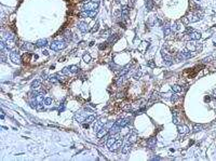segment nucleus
Segmentation results:
<instances>
[{
  "label": "nucleus",
  "instance_id": "1",
  "mask_svg": "<svg viewBox=\"0 0 216 161\" xmlns=\"http://www.w3.org/2000/svg\"><path fill=\"white\" fill-rule=\"evenodd\" d=\"M66 46H67V43L65 40H55L50 45V48L53 51H61L66 48Z\"/></svg>",
  "mask_w": 216,
  "mask_h": 161
},
{
  "label": "nucleus",
  "instance_id": "2",
  "mask_svg": "<svg viewBox=\"0 0 216 161\" xmlns=\"http://www.w3.org/2000/svg\"><path fill=\"white\" fill-rule=\"evenodd\" d=\"M99 5L98 1H88L83 5V10L84 11H95Z\"/></svg>",
  "mask_w": 216,
  "mask_h": 161
},
{
  "label": "nucleus",
  "instance_id": "3",
  "mask_svg": "<svg viewBox=\"0 0 216 161\" xmlns=\"http://www.w3.org/2000/svg\"><path fill=\"white\" fill-rule=\"evenodd\" d=\"M10 60L14 63V64H21L22 60H21V55L18 53L17 50H12L10 53Z\"/></svg>",
  "mask_w": 216,
  "mask_h": 161
},
{
  "label": "nucleus",
  "instance_id": "4",
  "mask_svg": "<svg viewBox=\"0 0 216 161\" xmlns=\"http://www.w3.org/2000/svg\"><path fill=\"white\" fill-rule=\"evenodd\" d=\"M201 15L202 14H199V12H191L188 14V16H186V21L187 22H190V23H193V22H197L201 18Z\"/></svg>",
  "mask_w": 216,
  "mask_h": 161
},
{
  "label": "nucleus",
  "instance_id": "5",
  "mask_svg": "<svg viewBox=\"0 0 216 161\" xmlns=\"http://www.w3.org/2000/svg\"><path fill=\"white\" fill-rule=\"evenodd\" d=\"M105 122H106V119L105 118H100L99 120L95 121L94 124H93V129H94V131L98 132V131L105 126Z\"/></svg>",
  "mask_w": 216,
  "mask_h": 161
},
{
  "label": "nucleus",
  "instance_id": "6",
  "mask_svg": "<svg viewBox=\"0 0 216 161\" xmlns=\"http://www.w3.org/2000/svg\"><path fill=\"white\" fill-rule=\"evenodd\" d=\"M97 14V11H82L80 13V15L82 17H91V18H94Z\"/></svg>",
  "mask_w": 216,
  "mask_h": 161
},
{
  "label": "nucleus",
  "instance_id": "7",
  "mask_svg": "<svg viewBox=\"0 0 216 161\" xmlns=\"http://www.w3.org/2000/svg\"><path fill=\"white\" fill-rule=\"evenodd\" d=\"M162 57H163V60H164V63L167 64V65H172L173 62H174V58H173V56L167 54V53H164V51H162Z\"/></svg>",
  "mask_w": 216,
  "mask_h": 161
},
{
  "label": "nucleus",
  "instance_id": "8",
  "mask_svg": "<svg viewBox=\"0 0 216 161\" xmlns=\"http://www.w3.org/2000/svg\"><path fill=\"white\" fill-rule=\"evenodd\" d=\"M177 129H178V133L182 134V135L187 134V133L189 132V128L187 127V126H185V124H178Z\"/></svg>",
  "mask_w": 216,
  "mask_h": 161
},
{
  "label": "nucleus",
  "instance_id": "9",
  "mask_svg": "<svg viewBox=\"0 0 216 161\" xmlns=\"http://www.w3.org/2000/svg\"><path fill=\"white\" fill-rule=\"evenodd\" d=\"M121 146H122V140H117L116 142L112 144L111 147H109V150L110 151H117Z\"/></svg>",
  "mask_w": 216,
  "mask_h": 161
},
{
  "label": "nucleus",
  "instance_id": "10",
  "mask_svg": "<svg viewBox=\"0 0 216 161\" xmlns=\"http://www.w3.org/2000/svg\"><path fill=\"white\" fill-rule=\"evenodd\" d=\"M129 122H130V119L129 118H121V119H118L115 123H117L118 126H120L121 128H123V127L128 126Z\"/></svg>",
  "mask_w": 216,
  "mask_h": 161
},
{
  "label": "nucleus",
  "instance_id": "11",
  "mask_svg": "<svg viewBox=\"0 0 216 161\" xmlns=\"http://www.w3.org/2000/svg\"><path fill=\"white\" fill-rule=\"evenodd\" d=\"M120 130H121V127L118 126L117 123H113V124H112V127H111L110 130H109V132H110L111 135H116L117 133H119V131H120Z\"/></svg>",
  "mask_w": 216,
  "mask_h": 161
},
{
  "label": "nucleus",
  "instance_id": "12",
  "mask_svg": "<svg viewBox=\"0 0 216 161\" xmlns=\"http://www.w3.org/2000/svg\"><path fill=\"white\" fill-rule=\"evenodd\" d=\"M129 13H130V8H129L128 5L123 7V8H122V10H121V16L123 17V20H126L128 18Z\"/></svg>",
  "mask_w": 216,
  "mask_h": 161
},
{
  "label": "nucleus",
  "instance_id": "13",
  "mask_svg": "<svg viewBox=\"0 0 216 161\" xmlns=\"http://www.w3.org/2000/svg\"><path fill=\"white\" fill-rule=\"evenodd\" d=\"M78 28L80 29L82 33H85V32L89 30V26H88V24H86L85 22H80V23L78 24Z\"/></svg>",
  "mask_w": 216,
  "mask_h": 161
},
{
  "label": "nucleus",
  "instance_id": "14",
  "mask_svg": "<svg viewBox=\"0 0 216 161\" xmlns=\"http://www.w3.org/2000/svg\"><path fill=\"white\" fill-rule=\"evenodd\" d=\"M192 56V54L190 53V52H188V51H183L182 53H179V55H178V57H179V60H185V58H189V57H191Z\"/></svg>",
  "mask_w": 216,
  "mask_h": 161
},
{
  "label": "nucleus",
  "instance_id": "15",
  "mask_svg": "<svg viewBox=\"0 0 216 161\" xmlns=\"http://www.w3.org/2000/svg\"><path fill=\"white\" fill-rule=\"evenodd\" d=\"M189 37H190L191 40H199L201 38V34L199 32H194L193 30V32H191L189 34Z\"/></svg>",
  "mask_w": 216,
  "mask_h": 161
},
{
  "label": "nucleus",
  "instance_id": "16",
  "mask_svg": "<svg viewBox=\"0 0 216 161\" xmlns=\"http://www.w3.org/2000/svg\"><path fill=\"white\" fill-rule=\"evenodd\" d=\"M35 48H36V47H35L34 45H31V43H28V42L23 43V46H22V49H23V50H26V51H34Z\"/></svg>",
  "mask_w": 216,
  "mask_h": 161
},
{
  "label": "nucleus",
  "instance_id": "17",
  "mask_svg": "<svg viewBox=\"0 0 216 161\" xmlns=\"http://www.w3.org/2000/svg\"><path fill=\"white\" fill-rule=\"evenodd\" d=\"M48 45V40L47 39H39L37 42H36V47L37 48H43Z\"/></svg>",
  "mask_w": 216,
  "mask_h": 161
},
{
  "label": "nucleus",
  "instance_id": "18",
  "mask_svg": "<svg viewBox=\"0 0 216 161\" xmlns=\"http://www.w3.org/2000/svg\"><path fill=\"white\" fill-rule=\"evenodd\" d=\"M131 146H132V143H130V142H128L123 147H122V153H124V155H126V153L130 151V149H131Z\"/></svg>",
  "mask_w": 216,
  "mask_h": 161
},
{
  "label": "nucleus",
  "instance_id": "19",
  "mask_svg": "<svg viewBox=\"0 0 216 161\" xmlns=\"http://www.w3.org/2000/svg\"><path fill=\"white\" fill-rule=\"evenodd\" d=\"M163 33H164V36H169L172 34V27L170 26V24H167L163 28Z\"/></svg>",
  "mask_w": 216,
  "mask_h": 161
},
{
  "label": "nucleus",
  "instance_id": "20",
  "mask_svg": "<svg viewBox=\"0 0 216 161\" xmlns=\"http://www.w3.org/2000/svg\"><path fill=\"white\" fill-rule=\"evenodd\" d=\"M116 141H117V138L115 137L113 135H112L111 137H109V138H108V140H107V142H106V144H107V147H108V148H109V147H111V146H112V144H113L115 142H116Z\"/></svg>",
  "mask_w": 216,
  "mask_h": 161
},
{
  "label": "nucleus",
  "instance_id": "21",
  "mask_svg": "<svg viewBox=\"0 0 216 161\" xmlns=\"http://www.w3.org/2000/svg\"><path fill=\"white\" fill-rule=\"evenodd\" d=\"M156 143H157V140L155 137H151L150 140H148V142H147V145H148V147L149 148H154L155 146H156Z\"/></svg>",
  "mask_w": 216,
  "mask_h": 161
},
{
  "label": "nucleus",
  "instance_id": "22",
  "mask_svg": "<svg viewBox=\"0 0 216 161\" xmlns=\"http://www.w3.org/2000/svg\"><path fill=\"white\" fill-rule=\"evenodd\" d=\"M136 138H137L136 133H131V134H129V136H128V141L130 143H134V142H136Z\"/></svg>",
  "mask_w": 216,
  "mask_h": 161
},
{
  "label": "nucleus",
  "instance_id": "23",
  "mask_svg": "<svg viewBox=\"0 0 216 161\" xmlns=\"http://www.w3.org/2000/svg\"><path fill=\"white\" fill-rule=\"evenodd\" d=\"M39 86H41V81L40 80H35V81H33L31 83V89H38Z\"/></svg>",
  "mask_w": 216,
  "mask_h": 161
},
{
  "label": "nucleus",
  "instance_id": "24",
  "mask_svg": "<svg viewBox=\"0 0 216 161\" xmlns=\"http://www.w3.org/2000/svg\"><path fill=\"white\" fill-rule=\"evenodd\" d=\"M172 90H173V92H175V93H179V92L183 91V88L181 85H178V84H174L172 86Z\"/></svg>",
  "mask_w": 216,
  "mask_h": 161
},
{
  "label": "nucleus",
  "instance_id": "25",
  "mask_svg": "<svg viewBox=\"0 0 216 161\" xmlns=\"http://www.w3.org/2000/svg\"><path fill=\"white\" fill-rule=\"evenodd\" d=\"M71 37H73V36H71V34L67 32L66 34H65V35L63 36V39H64L65 41H66V42H68V41H70V40H71Z\"/></svg>",
  "mask_w": 216,
  "mask_h": 161
},
{
  "label": "nucleus",
  "instance_id": "26",
  "mask_svg": "<svg viewBox=\"0 0 216 161\" xmlns=\"http://www.w3.org/2000/svg\"><path fill=\"white\" fill-rule=\"evenodd\" d=\"M93 121H95V116H93V115H91V116H89V117H86V119H85V122L86 123H92Z\"/></svg>",
  "mask_w": 216,
  "mask_h": 161
},
{
  "label": "nucleus",
  "instance_id": "27",
  "mask_svg": "<svg viewBox=\"0 0 216 161\" xmlns=\"http://www.w3.org/2000/svg\"><path fill=\"white\" fill-rule=\"evenodd\" d=\"M159 98H160V95H159V93L155 91V92L153 93V95H151V101H158Z\"/></svg>",
  "mask_w": 216,
  "mask_h": 161
},
{
  "label": "nucleus",
  "instance_id": "28",
  "mask_svg": "<svg viewBox=\"0 0 216 161\" xmlns=\"http://www.w3.org/2000/svg\"><path fill=\"white\" fill-rule=\"evenodd\" d=\"M69 69H70V72L76 74V72H78V70H79V67L77 66V65H71V66L69 67Z\"/></svg>",
  "mask_w": 216,
  "mask_h": 161
},
{
  "label": "nucleus",
  "instance_id": "29",
  "mask_svg": "<svg viewBox=\"0 0 216 161\" xmlns=\"http://www.w3.org/2000/svg\"><path fill=\"white\" fill-rule=\"evenodd\" d=\"M118 38H119V37H118V36H116V35H113V36H111V37H110L109 39H108V42H112V43H113V42H116V41L118 40Z\"/></svg>",
  "mask_w": 216,
  "mask_h": 161
},
{
  "label": "nucleus",
  "instance_id": "30",
  "mask_svg": "<svg viewBox=\"0 0 216 161\" xmlns=\"http://www.w3.org/2000/svg\"><path fill=\"white\" fill-rule=\"evenodd\" d=\"M83 61H84L85 63H89V62L91 61V55H90V54H84V55H83Z\"/></svg>",
  "mask_w": 216,
  "mask_h": 161
},
{
  "label": "nucleus",
  "instance_id": "31",
  "mask_svg": "<svg viewBox=\"0 0 216 161\" xmlns=\"http://www.w3.org/2000/svg\"><path fill=\"white\" fill-rule=\"evenodd\" d=\"M201 129H202V126H200V124H194V127H193V131H194V132L201 131Z\"/></svg>",
  "mask_w": 216,
  "mask_h": 161
},
{
  "label": "nucleus",
  "instance_id": "32",
  "mask_svg": "<svg viewBox=\"0 0 216 161\" xmlns=\"http://www.w3.org/2000/svg\"><path fill=\"white\" fill-rule=\"evenodd\" d=\"M171 100H172V102L173 103H175V102H177L178 100H179V95H177V94H174L173 96L171 97Z\"/></svg>",
  "mask_w": 216,
  "mask_h": 161
},
{
  "label": "nucleus",
  "instance_id": "33",
  "mask_svg": "<svg viewBox=\"0 0 216 161\" xmlns=\"http://www.w3.org/2000/svg\"><path fill=\"white\" fill-rule=\"evenodd\" d=\"M52 102H53V101H52L51 97H47V98L45 100V104H46V105H51V104H52Z\"/></svg>",
  "mask_w": 216,
  "mask_h": 161
},
{
  "label": "nucleus",
  "instance_id": "34",
  "mask_svg": "<svg viewBox=\"0 0 216 161\" xmlns=\"http://www.w3.org/2000/svg\"><path fill=\"white\" fill-rule=\"evenodd\" d=\"M122 81H123V76H120V77L118 78V80H117V85L120 86V85L122 84Z\"/></svg>",
  "mask_w": 216,
  "mask_h": 161
},
{
  "label": "nucleus",
  "instance_id": "35",
  "mask_svg": "<svg viewBox=\"0 0 216 161\" xmlns=\"http://www.w3.org/2000/svg\"><path fill=\"white\" fill-rule=\"evenodd\" d=\"M69 72H70L69 67H65V68H63V70H62V74H64V75H67V74H69Z\"/></svg>",
  "mask_w": 216,
  "mask_h": 161
},
{
  "label": "nucleus",
  "instance_id": "36",
  "mask_svg": "<svg viewBox=\"0 0 216 161\" xmlns=\"http://www.w3.org/2000/svg\"><path fill=\"white\" fill-rule=\"evenodd\" d=\"M98 27H99V25H98V23H96V24L94 25V27L91 29V33H95V32H97V30H98Z\"/></svg>",
  "mask_w": 216,
  "mask_h": 161
},
{
  "label": "nucleus",
  "instance_id": "37",
  "mask_svg": "<svg viewBox=\"0 0 216 161\" xmlns=\"http://www.w3.org/2000/svg\"><path fill=\"white\" fill-rule=\"evenodd\" d=\"M141 75H142V72H141V71H137V72H136V74L134 75V78H135V79H139V78H141Z\"/></svg>",
  "mask_w": 216,
  "mask_h": 161
},
{
  "label": "nucleus",
  "instance_id": "38",
  "mask_svg": "<svg viewBox=\"0 0 216 161\" xmlns=\"http://www.w3.org/2000/svg\"><path fill=\"white\" fill-rule=\"evenodd\" d=\"M1 62L2 63H5V56H4V53H1Z\"/></svg>",
  "mask_w": 216,
  "mask_h": 161
},
{
  "label": "nucleus",
  "instance_id": "39",
  "mask_svg": "<svg viewBox=\"0 0 216 161\" xmlns=\"http://www.w3.org/2000/svg\"><path fill=\"white\" fill-rule=\"evenodd\" d=\"M105 48H106V45H100V46H99V49H100V50H103V49H105Z\"/></svg>",
  "mask_w": 216,
  "mask_h": 161
},
{
  "label": "nucleus",
  "instance_id": "40",
  "mask_svg": "<svg viewBox=\"0 0 216 161\" xmlns=\"http://www.w3.org/2000/svg\"><path fill=\"white\" fill-rule=\"evenodd\" d=\"M83 128H84V129H88V128H89V124H88V123H86V124H83Z\"/></svg>",
  "mask_w": 216,
  "mask_h": 161
},
{
  "label": "nucleus",
  "instance_id": "41",
  "mask_svg": "<svg viewBox=\"0 0 216 161\" xmlns=\"http://www.w3.org/2000/svg\"><path fill=\"white\" fill-rule=\"evenodd\" d=\"M210 100H211V98L208 97V96H206V97H205V101H210Z\"/></svg>",
  "mask_w": 216,
  "mask_h": 161
},
{
  "label": "nucleus",
  "instance_id": "42",
  "mask_svg": "<svg viewBox=\"0 0 216 161\" xmlns=\"http://www.w3.org/2000/svg\"><path fill=\"white\" fill-rule=\"evenodd\" d=\"M194 1H200V0H194Z\"/></svg>",
  "mask_w": 216,
  "mask_h": 161
}]
</instances>
